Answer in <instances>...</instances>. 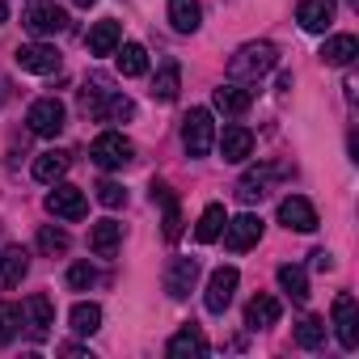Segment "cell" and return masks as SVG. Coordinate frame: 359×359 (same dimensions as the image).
Here are the masks:
<instances>
[{
    "label": "cell",
    "instance_id": "obj_1",
    "mask_svg": "<svg viewBox=\"0 0 359 359\" xmlns=\"http://www.w3.org/2000/svg\"><path fill=\"white\" fill-rule=\"evenodd\" d=\"M81 110H85V114H93L97 123H127V118L135 114L131 97H127V93H118V89H110V81H106V76H93V81L81 89Z\"/></svg>",
    "mask_w": 359,
    "mask_h": 359
},
{
    "label": "cell",
    "instance_id": "obj_2",
    "mask_svg": "<svg viewBox=\"0 0 359 359\" xmlns=\"http://www.w3.org/2000/svg\"><path fill=\"white\" fill-rule=\"evenodd\" d=\"M275 64H279L275 43H245V47L229 60V76H233L237 85H258Z\"/></svg>",
    "mask_w": 359,
    "mask_h": 359
},
{
    "label": "cell",
    "instance_id": "obj_3",
    "mask_svg": "<svg viewBox=\"0 0 359 359\" xmlns=\"http://www.w3.org/2000/svg\"><path fill=\"white\" fill-rule=\"evenodd\" d=\"M22 26L34 34V39H55L68 30V13L60 5H51V0H34V5L22 13Z\"/></svg>",
    "mask_w": 359,
    "mask_h": 359
},
{
    "label": "cell",
    "instance_id": "obj_4",
    "mask_svg": "<svg viewBox=\"0 0 359 359\" xmlns=\"http://www.w3.org/2000/svg\"><path fill=\"white\" fill-rule=\"evenodd\" d=\"M212 144H216V123H212V110H191L187 118H182V148L191 152V156H208L212 152Z\"/></svg>",
    "mask_w": 359,
    "mask_h": 359
},
{
    "label": "cell",
    "instance_id": "obj_5",
    "mask_svg": "<svg viewBox=\"0 0 359 359\" xmlns=\"http://www.w3.org/2000/svg\"><path fill=\"white\" fill-rule=\"evenodd\" d=\"M89 156H93V165H102V169H123V165H131L135 148H131L127 135H118V131H102V135L93 140Z\"/></svg>",
    "mask_w": 359,
    "mask_h": 359
},
{
    "label": "cell",
    "instance_id": "obj_6",
    "mask_svg": "<svg viewBox=\"0 0 359 359\" xmlns=\"http://www.w3.org/2000/svg\"><path fill=\"white\" fill-rule=\"evenodd\" d=\"M26 123H30V131L34 135H60L64 131V123H68V110H64V102L60 97H39L34 106H30V114H26Z\"/></svg>",
    "mask_w": 359,
    "mask_h": 359
},
{
    "label": "cell",
    "instance_id": "obj_7",
    "mask_svg": "<svg viewBox=\"0 0 359 359\" xmlns=\"http://www.w3.org/2000/svg\"><path fill=\"white\" fill-rule=\"evenodd\" d=\"M13 60H18L22 72H34V76H51V72H60V51H55L51 43H26V47L13 51Z\"/></svg>",
    "mask_w": 359,
    "mask_h": 359
},
{
    "label": "cell",
    "instance_id": "obj_8",
    "mask_svg": "<svg viewBox=\"0 0 359 359\" xmlns=\"http://www.w3.org/2000/svg\"><path fill=\"white\" fill-rule=\"evenodd\" d=\"M47 212L60 216V220H85L89 212V199L81 187H68V182H55V191L47 195Z\"/></svg>",
    "mask_w": 359,
    "mask_h": 359
},
{
    "label": "cell",
    "instance_id": "obj_9",
    "mask_svg": "<svg viewBox=\"0 0 359 359\" xmlns=\"http://www.w3.org/2000/svg\"><path fill=\"white\" fill-rule=\"evenodd\" d=\"M334 334H338V342L346 351L359 346V309H355V296L351 292L334 296Z\"/></svg>",
    "mask_w": 359,
    "mask_h": 359
},
{
    "label": "cell",
    "instance_id": "obj_10",
    "mask_svg": "<svg viewBox=\"0 0 359 359\" xmlns=\"http://www.w3.org/2000/svg\"><path fill=\"white\" fill-rule=\"evenodd\" d=\"M22 325L30 330V338H47L51 334V325H55V304H51V296H30L26 304H22Z\"/></svg>",
    "mask_w": 359,
    "mask_h": 359
},
{
    "label": "cell",
    "instance_id": "obj_11",
    "mask_svg": "<svg viewBox=\"0 0 359 359\" xmlns=\"http://www.w3.org/2000/svg\"><path fill=\"white\" fill-rule=\"evenodd\" d=\"M195 283H199V262H195V258H173V262L165 266V292H169L173 300H187V296L195 292Z\"/></svg>",
    "mask_w": 359,
    "mask_h": 359
},
{
    "label": "cell",
    "instance_id": "obj_12",
    "mask_svg": "<svg viewBox=\"0 0 359 359\" xmlns=\"http://www.w3.org/2000/svg\"><path fill=\"white\" fill-rule=\"evenodd\" d=\"M262 241V220L258 216H237V220H224V245L233 250V254H245L250 245H258Z\"/></svg>",
    "mask_w": 359,
    "mask_h": 359
},
{
    "label": "cell",
    "instance_id": "obj_13",
    "mask_svg": "<svg viewBox=\"0 0 359 359\" xmlns=\"http://www.w3.org/2000/svg\"><path fill=\"white\" fill-rule=\"evenodd\" d=\"M237 266H220V271H212V279H208V296H203V304H208V313H224L229 309V300H233V292H237Z\"/></svg>",
    "mask_w": 359,
    "mask_h": 359
},
{
    "label": "cell",
    "instance_id": "obj_14",
    "mask_svg": "<svg viewBox=\"0 0 359 359\" xmlns=\"http://www.w3.org/2000/svg\"><path fill=\"white\" fill-rule=\"evenodd\" d=\"M165 355H169V359H199V355H208L203 330H199V325H182V330L165 342Z\"/></svg>",
    "mask_w": 359,
    "mask_h": 359
},
{
    "label": "cell",
    "instance_id": "obj_15",
    "mask_svg": "<svg viewBox=\"0 0 359 359\" xmlns=\"http://www.w3.org/2000/svg\"><path fill=\"white\" fill-rule=\"evenodd\" d=\"M212 102H216V110L224 114V118H241L250 106H254V93L245 89V85H237V81H229V85H220V89H212Z\"/></svg>",
    "mask_w": 359,
    "mask_h": 359
},
{
    "label": "cell",
    "instance_id": "obj_16",
    "mask_svg": "<svg viewBox=\"0 0 359 359\" xmlns=\"http://www.w3.org/2000/svg\"><path fill=\"white\" fill-rule=\"evenodd\" d=\"M279 224H283V229H296V233H313V229H317V212H313L309 199L287 195V199L279 203Z\"/></svg>",
    "mask_w": 359,
    "mask_h": 359
},
{
    "label": "cell",
    "instance_id": "obj_17",
    "mask_svg": "<svg viewBox=\"0 0 359 359\" xmlns=\"http://www.w3.org/2000/svg\"><path fill=\"white\" fill-rule=\"evenodd\" d=\"M296 22H300L309 34H325V30L334 26V0H300Z\"/></svg>",
    "mask_w": 359,
    "mask_h": 359
},
{
    "label": "cell",
    "instance_id": "obj_18",
    "mask_svg": "<svg viewBox=\"0 0 359 359\" xmlns=\"http://www.w3.org/2000/svg\"><path fill=\"white\" fill-rule=\"evenodd\" d=\"M118 245H123V224H118V220H97V224L89 229V250H93L97 258H114Z\"/></svg>",
    "mask_w": 359,
    "mask_h": 359
},
{
    "label": "cell",
    "instance_id": "obj_19",
    "mask_svg": "<svg viewBox=\"0 0 359 359\" xmlns=\"http://www.w3.org/2000/svg\"><path fill=\"white\" fill-rule=\"evenodd\" d=\"M152 203H161L165 212V241H177L182 237V212H177V199L165 182H152Z\"/></svg>",
    "mask_w": 359,
    "mask_h": 359
},
{
    "label": "cell",
    "instance_id": "obj_20",
    "mask_svg": "<svg viewBox=\"0 0 359 359\" xmlns=\"http://www.w3.org/2000/svg\"><path fill=\"white\" fill-rule=\"evenodd\" d=\"M30 271V258L22 245H9V250H0V287H18Z\"/></svg>",
    "mask_w": 359,
    "mask_h": 359
},
{
    "label": "cell",
    "instance_id": "obj_21",
    "mask_svg": "<svg viewBox=\"0 0 359 359\" xmlns=\"http://www.w3.org/2000/svg\"><path fill=\"white\" fill-rule=\"evenodd\" d=\"M254 152V131L250 127H224V135H220V156L224 161H245Z\"/></svg>",
    "mask_w": 359,
    "mask_h": 359
},
{
    "label": "cell",
    "instance_id": "obj_22",
    "mask_svg": "<svg viewBox=\"0 0 359 359\" xmlns=\"http://www.w3.org/2000/svg\"><path fill=\"white\" fill-rule=\"evenodd\" d=\"M203 22V9H199V0H169V26L177 34H195Z\"/></svg>",
    "mask_w": 359,
    "mask_h": 359
},
{
    "label": "cell",
    "instance_id": "obj_23",
    "mask_svg": "<svg viewBox=\"0 0 359 359\" xmlns=\"http://www.w3.org/2000/svg\"><path fill=\"white\" fill-rule=\"evenodd\" d=\"M118 43H123V26H118L114 18H106V22H97V26L89 30V51H93V55H114Z\"/></svg>",
    "mask_w": 359,
    "mask_h": 359
},
{
    "label": "cell",
    "instance_id": "obj_24",
    "mask_svg": "<svg viewBox=\"0 0 359 359\" xmlns=\"http://www.w3.org/2000/svg\"><path fill=\"white\" fill-rule=\"evenodd\" d=\"M275 321H279V300L266 296V292H258V296L245 304V325H250V330H266V325H275Z\"/></svg>",
    "mask_w": 359,
    "mask_h": 359
},
{
    "label": "cell",
    "instance_id": "obj_25",
    "mask_svg": "<svg viewBox=\"0 0 359 359\" xmlns=\"http://www.w3.org/2000/svg\"><path fill=\"white\" fill-rule=\"evenodd\" d=\"M279 169H271V165H262V169H250L241 182H237V199L241 203H258L262 195H266V187H271V177H275Z\"/></svg>",
    "mask_w": 359,
    "mask_h": 359
},
{
    "label": "cell",
    "instance_id": "obj_26",
    "mask_svg": "<svg viewBox=\"0 0 359 359\" xmlns=\"http://www.w3.org/2000/svg\"><path fill=\"white\" fill-rule=\"evenodd\" d=\"M64 173H68V152H60V148L39 152V161H34V177H39V182L55 187V182H64Z\"/></svg>",
    "mask_w": 359,
    "mask_h": 359
},
{
    "label": "cell",
    "instance_id": "obj_27",
    "mask_svg": "<svg viewBox=\"0 0 359 359\" xmlns=\"http://www.w3.org/2000/svg\"><path fill=\"white\" fill-rule=\"evenodd\" d=\"M355 55H359L355 34H334V39H325V47H321V60H325V64H334V68H346Z\"/></svg>",
    "mask_w": 359,
    "mask_h": 359
},
{
    "label": "cell",
    "instance_id": "obj_28",
    "mask_svg": "<svg viewBox=\"0 0 359 359\" xmlns=\"http://www.w3.org/2000/svg\"><path fill=\"white\" fill-rule=\"evenodd\" d=\"M224 220H229V216H224V208H220V203H208V208H203V216H199V224H195V241L212 245V241L224 233Z\"/></svg>",
    "mask_w": 359,
    "mask_h": 359
},
{
    "label": "cell",
    "instance_id": "obj_29",
    "mask_svg": "<svg viewBox=\"0 0 359 359\" xmlns=\"http://www.w3.org/2000/svg\"><path fill=\"white\" fill-rule=\"evenodd\" d=\"M118 72L123 76H144L148 72V51L140 43H118Z\"/></svg>",
    "mask_w": 359,
    "mask_h": 359
},
{
    "label": "cell",
    "instance_id": "obj_30",
    "mask_svg": "<svg viewBox=\"0 0 359 359\" xmlns=\"http://www.w3.org/2000/svg\"><path fill=\"white\" fill-rule=\"evenodd\" d=\"M177 85H182V68H177V64H165V68L152 76V97H156V102H173V97H177Z\"/></svg>",
    "mask_w": 359,
    "mask_h": 359
},
{
    "label": "cell",
    "instance_id": "obj_31",
    "mask_svg": "<svg viewBox=\"0 0 359 359\" xmlns=\"http://www.w3.org/2000/svg\"><path fill=\"white\" fill-rule=\"evenodd\" d=\"M279 287H283L292 300L304 304V300H309V275H304V266H292V262L279 266Z\"/></svg>",
    "mask_w": 359,
    "mask_h": 359
},
{
    "label": "cell",
    "instance_id": "obj_32",
    "mask_svg": "<svg viewBox=\"0 0 359 359\" xmlns=\"http://www.w3.org/2000/svg\"><path fill=\"white\" fill-rule=\"evenodd\" d=\"M68 321H72V330H76V334H97V330H102V309H97V304H89V300H81V304L68 313Z\"/></svg>",
    "mask_w": 359,
    "mask_h": 359
},
{
    "label": "cell",
    "instance_id": "obj_33",
    "mask_svg": "<svg viewBox=\"0 0 359 359\" xmlns=\"http://www.w3.org/2000/svg\"><path fill=\"white\" fill-rule=\"evenodd\" d=\"M296 342H300L304 351L321 346V342H325V321H321V317H304V321L296 325Z\"/></svg>",
    "mask_w": 359,
    "mask_h": 359
},
{
    "label": "cell",
    "instance_id": "obj_34",
    "mask_svg": "<svg viewBox=\"0 0 359 359\" xmlns=\"http://www.w3.org/2000/svg\"><path fill=\"white\" fill-rule=\"evenodd\" d=\"M18 330H22V309H18V304H9V300H0V346L13 342V338H18Z\"/></svg>",
    "mask_w": 359,
    "mask_h": 359
},
{
    "label": "cell",
    "instance_id": "obj_35",
    "mask_svg": "<svg viewBox=\"0 0 359 359\" xmlns=\"http://www.w3.org/2000/svg\"><path fill=\"white\" fill-rule=\"evenodd\" d=\"M39 250H43V254H51V258H55V254H64V250H68V233H64V229L43 224V229H39Z\"/></svg>",
    "mask_w": 359,
    "mask_h": 359
},
{
    "label": "cell",
    "instance_id": "obj_36",
    "mask_svg": "<svg viewBox=\"0 0 359 359\" xmlns=\"http://www.w3.org/2000/svg\"><path fill=\"white\" fill-rule=\"evenodd\" d=\"M93 283H97V271H93L89 262H72V266H68V287H72V292H89Z\"/></svg>",
    "mask_w": 359,
    "mask_h": 359
},
{
    "label": "cell",
    "instance_id": "obj_37",
    "mask_svg": "<svg viewBox=\"0 0 359 359\" xmlns=\"http://www.w3.org/2000/svg\"><path fill=\"white\" fill-rule=\"evenodd\" d=\"M97 203H102V208H123V203H127V191H123L118 182H102V187H97Z\"/></svg>",
    "mask_w": 359,
    "mask_h": 359
},
{
    "label": "cell",
    "instance_id": "obj_38",
    "mask_svg": "<svg viewBox=\"0 0 359 359\" xmlns=\"http://www.w3.org/2000/svg\"><path fill=\"white\" fill-rule=\"evenodd\" d=\"M309 258H313V266H317V271H330V266H334V258H330L325 250H313Z\"/></svg>",
    "mask_w": 359,
    "mask_h": 359
},
{
    "label": "cell",
    "instance_id": "obj_39",
    "mask_svg": "<svg viewBox=\"0 0 359 359\" xmlns=\"http://www.w3.org/2000/svg\"><path fill=\"white\" fill-rule=\"evenodd\" d=\"M9 18V5H5V0H0V22H5Z\"/></svg>",
    "mask_w": 359,
    "mask_h": 359
},
{
    "label": "cell",
    "instance_id": "obj_40",
    "mask_svg": "<svg viewBox=\"0 0 359 359\" xmlns=\"http://www.w3.org/2000/svg\"><path fill=\"white\" fill-rule=\"evenodd\" d=\"M72 5H81V9H89V5H93V0H72Z\"/></svg>",
    "mask_w": 359,
    "mask_h": 359
},
{
    "label": "cell",
    "instance_id": "obj_41",
    "mask_svg": "<svg viewBox=\"0 0 359 359\" xmlns=\"http://www.w3.org/2000/svg\"><path fill=\"white\" fill-rule=\"evenodd\" d=\"M0 102H5V76H0Z\"/></svg>",
    "mask_w": 359,
    "mask_h": 359
}]
</instances>
